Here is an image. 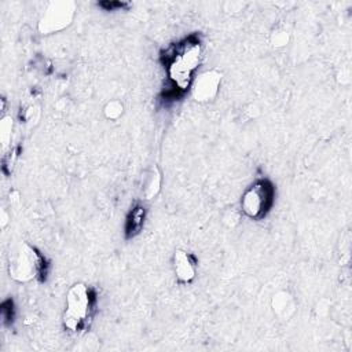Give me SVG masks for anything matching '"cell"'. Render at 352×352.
Wrapping results in <instances>:
<instances>
[{
	"label": "cell",
	"mask_w": 352,
	"mask_h": 352,
	"mask_svg": "<svg viewBox=\"0 0 352 352\" xmlns=\"http://www.w3.org/2000/svg\"><path fill=\"white\" fill-rule=\"evenodd\" d=\"M92 308L91 290L85 283H74L66 294L63 324L70 331H77L89 318Z\"/></svg>",
	"instance_id": "cell-3"
},
{
	"label": "cell",
	"mask_w": 352,
	"mask_h": 352,
	"mask_svg": "<svg viewBox=\"0 0 352 352\" xmlns=\"http://www.w3.org/2000/svg\"><path fill=\"white\" fill-rule=\"evenodd\" d=\"M160 186H161V176L160 173L157 172V169H153L147 183H146V187L143 190V195L146 199H151L160 190Z\"/></svg>",
	"instance_id": "cell-10"
},
{
	"label": "cell",
	"mask_w": 352,
	"mask_h": 352,
	"mask_svg": "<svg viewBox=\"0 0 352 352\" xmlns=\"http://www.w3.org/2000/svg\"><path fill=\"white\" fill-rule=\"evenodd\" d=\"M44 265L43 256L28 242H21L10 250L8 272L16 282H29L34 279Z\"/></svg>",
	"instance_id": "cell-2"
},
{
	"label": "cell",
	"mask_w": 352,
	"mask_h": 352,
	"mask_svg": "<svg viewBox=\"0 0 352 352\" xmlns=\"http://www.w3.org/2000/svg\"><path fill=\"white\" fill-rule=\"evenodd\" d=\"M287 33L286 32H276L275 34H272V38H271V43L274 47H283L287 44Z\"/></svg>",
	"instance_id": "cell-13"
},
{
	"label": "cell",
	"mask_w": 352,
	"mask_h": 352,
	"mask_svg": "<svg viewBox=\"0 0 352 352\" xmlns=\"http://www.w3.org/2000/svg\"><path fill=\"white\" fill-rule=\"evenodd\" d=\"M271 304H272V309H274L275 315L279 316L280 319H290L294 315L296 308H297L294 297L285 290L278 292L272 297Z\"/></svg>",
	"instance_id": "cell-8"
},
{
	"label": "cell",
	"mask_w": 352,
	"mask_h": 352,
	"mask_svg": "<svg viewBox=\"0 0 352 352\" xmlns=\"http://www.w3.org/2000/svg\"><path fill=\"white\" fill-rule=\"evenodd\" d=\"M173 271L180 283H190L195 278V261L192 256L177 249L173 253Z\"/></svg>",
	"instance_id": "cell-7"
},
{
	"label": "cell",
	"mask_w": 352,
	"mask_h": 352,
	"mask_svg": "<svg viewBox=\"0 0 352 352\" xmlns=\"http://www.w3.org/2000/svg\"><path fill=\"white\" fill-rule=\"evenodd\" d=\"M12 133V118L11 116H4L0 121V142L3 148H6L11 142Z\"/></svg>",
	"instance_id": "cell-11"
},
{
	"label": "cell",
	"mask_w": 352,
	"mask_h": 352,
	"mask_svg": "<svg viewBox=\"0 0 352 352\" xmlns=\"http://www.w3.org/2000/svg\"><path fill=\"white\" fill-rule=\"evenodd\" d=\"M74 14L76 4L73 1H52L38 21V32L41 34H51L66 29L73 22Z\"/></svg>",
	"instance_id": "cell-5"
},
{
	"label": "cell",
	"mask_w": 352,
	"mask_h": 352,
	"mask_svg": "<svg viewBox=\"0 0 352 352\" xmlns=\"http://www.w3.org/2000/svg\"><path fill=\"white\" fill-rule=\"evenodd\" d=\"M144 216H146V210L143 206L136 205L128 214L126 217V223H125V236L126 238H133L136 236L144 224Z\"/></svg>",
	"instance_id": "cell-9"
},
{
	"label": "cell",
	"mask_w": 352,
	"mask_h": 352,
	"mask_svg": "<svg viewBox=\"0 0 352 352\" xmlns=\"http://www.w3.org/2000/svg\"><path fill=\"white\" fill-rule=\"evenodd\" d=\"M201 54V44L194 38H187L173 48L168 62V76L180 89L187 88L192 82V73L199 65Z\"/></svg>",
	"instance_id": "cell-1"
},
{
	"label": "cell",
	"mask_w": 352,
	"mask_h": 352,
	"mask_svg": "<svg viewBox=\"0 0 352 352\" xmlns=\"http://www.w3.org/2000/svg\"><path fill=\"white\" fill-rule=\"evenodd\" d=\"M103 113H104L106 118H109V120H117V118H120V117L122 116V113H124V106H122V103H121L120 100L113 99V100H110V102L106 103V106H104V109H103Z\"/></svg>",
	"instance_id": "cell-12"
},
{
	"label": "cell",
	"mask_w": 352,
	"mask_h": 352,
	"mask_svg": "<svg viewBox=\"0 0 352 352\" xmlns=\"http://www.w3.org/2000/svg\"><path fill=\"white\" fill-rule=\"evenodd\" d=\"M274 194L275 191L271 182L265 179L254 182L245 190L241 198L242 212L250 219H263L274 204Z\"/></svg>",
	"instance_id": "cell-4"
},
{
	"label": "cell",
	"mask_w": 352,
	"mask_h": 352,
	"mask_svg": "<svg viewBox=\"0 0 352 352\" xmlns=\"http://www.w3.org/2000/svg\"><path fill=\"white\" fill-rule=\"evenodd\" d=\"M220 84H221V73L216 69L206 70L192 80L191 95L199 103L210 102L219 94Z\"/></svg>",
	"instance_id": "cell-6"
}]
</instances>
